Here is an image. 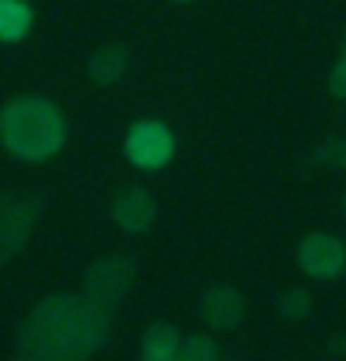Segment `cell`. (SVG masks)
<instances>
[{
  "mask_svg": "<svg viewBox=\"0 0 346 361\" xmlns=\"http://www.w3.org/2000/svg\"><path fill=\"white\" fill-rule=\"evenodd\" d=\"M109 339V310L86 294H52L23 320L16 346L34 361H86Z\"/></svg>",
  "mask_w": 346,
  "mask_h": 361,
  "instance_id": "1",
  "label": "cell"
},
{
  "mask_svg": "<svg viewBox=\"0 0 346 361\" xmlns=\"http://www.w3.org/2000/svg\"><path fill=\"white\" fill-rule=\"evenodd\" d=\"M0 145L23 164H45L68 145V116L42 93H23L0 109Z\"/></svg>",
  "mask_w": 346,
  "mask_h": 361,
  "instance_id": "2",
  "label": "cell"
},
{
  "mask_svg": "<svg viewBox=\"0 0 346 361\" xmlns=\"http://www.w3.org/2000/svg\"><path fill=\"white\" fill-rule=\"evenodd\" d=\"M123 153L142 171H161L175 157V135H171V127L161 123V119H138L123 138Z\"/></svg>",
  "mask_w": 346,
  "mask_h": 361,
  "instance_id": "3",
  "label": "cell"
},
{
  "mask_svg": "<svg viewBox=\"0 0 346 361\" xmlns=\"http://www.w3.org/2000/svg\"><path fill=\"white\" fill-rule=\"evenodd\" d=\"M135 272H138L135 261L123 257V253H109V257L93 261L86 272V298L112 313L123 302V294L135 287Z\"/></svg>",
  "mask_w": 346,
  "mask_h": 361,
  "instance_id": "4",
  "label": "cell"
},
{
  "mask_svg": "<svg viewBox=\"0 0 346 361\" xmlns=\"http://www.w3.org/2000/svg\"><path fill=\"white\" fill-rule=\"evenodd\" d=\"M298 269L309 279H339L346 272V246L328 231H309L298 243Z\"/></svg>",
  "mask_w": 346,
  "mask_h": 361,
  "instance_id": "5",
  "label": "cell"
},
{
  "mask_svg": "<svg viewBox=\"0 0 346 361\" xmlns=\"http://www.w3.org/2000/svg\"><path fill=\"white\" fill-rule=\"evenodd\" d=\"M37 216H42L37 197H8V205L0 209V264H8L26 246Z\"/></svg>",
  "mask_w": 346,
  "mask_h": 361,
  "instance_id": "6",
  "label": "cell"
},
{
  "mask_svg": "<svg viewBox=\"0 0 346 361\" xmlns=\"http://www.w3.org/2000/svg\"><path fill=\"white\" fill-rule=\"evenodd\" d=\"M112 220L127 235H145L156 224V202L145 186H123L112 197Z\"/></svg>",
  "mask_w": 346,
  "mask_h": 361,
  "instance_id": "7",
  "label": "cell"
},
{
  "mask_svg": "<svg viewBox=\"0 0 346 361\" xmlns=\"http://www.w3.org/2000/svg\"><path fill=\"white\" fill-rule=\"evenodd\" d=\"M242 317H246L242 290L220 283V287H209L202 294V320L212 331H235L238 324H242Z\"/></svg>",
  "mask_w": 346,
  "mask_h": 361,
  "instance_id": "8",
  "label": "cell"
},
{
  "mask_svg": "<svg viewBox=\"0 0 346 361\" xmlns=\"http://www.w3.org/2000/svg\"><path fill=\"white\" fill-rule=\"evenodd\" d=\"M127 68H130V49L119 45V42L101 45V49L89 56V63H86V71H89V78H93L97 86H116L119 78L127 75Z\"/></svg>",
  "mask_w": 346,
  "mask_h": 361,
  "instance_id": "9",
  "label": "cell"
},
{
  "mask_svg": "<svg viewBox=\"0 0 346 361\" xmlns=\"http://www.w3.org/2000/svg\"><path fill=\"white\" fill-rule=\"evenodd\" d=\"M34 30V8L26 0H0V42L16 45Z\"/></svg>",
  "mask_w": 346,
  "mask_h": 361,
  "instance_id": "10",
  "label": "cell"
},
{
  "mask_svg": "<svg viewBox=\"0 0 346 361\" xmlns=\"http://www.w3.org/2000/svg\"><path fill=\"white\" fill-rule=\"evenodd\" d=\"M171 354H183V336L175 324H149L142 336V357H171Z\"/></svg>",
  "mask_w": 346,
  "mask_h": 361,
  "instance_id": "11",
  "label": "cell"
},
{
  "mask_svg": "<svg viewBox=\"0 0 346 361\" xmlns=\"http://www.w3.org/2000/svg\"><path fill=\"white\" fill-rule=\"evenodd\" d=\"M276 310H279L283 320H305L313 313V298H309V290H305V287H287L276 298Z\"/></svg>",
  "mask_w": 346,
  "mask_h": 361,
  "instance_id": "12",
  "label": "cell"
},
{
  "mask_svg": "<svg viewBox=\"0 0 346 361\" xmlns=\"http://www.w3.org/2000/svg\"><path fill=\"white\" fill-rule=\"evenodd\" d=\"M216 339L212 336H183V357L186 361H216Z\"/></svg>",
  "mask_w": 346,
  "mask_h": 361,
  "instance_id": "13",
  "label": "cell"
},
{
  "mask_svg": "<svg viewBox=\"0 0 346 361\" xmlns=\"http://www.w3.org/2000/svg\"><path fill=\"white\" fill-rule=\"evenodd\" d=\"M313 164H324V168H346V138H335L321 145V149L313 153Z\"/></svg>",
  "mask_w": 346,
  "mask_h": 361,
  "instance_id": "14",
  "label": "cell"
},
{
  "mask_svg": "<svg viewBox=\"0 0 346 361\" xmlns=\"http://www.w3.org/2000/svg\"><path fill=\"white\" fill-rule=\"evenodd\" d=\"M328 90L335 101H346V42H342V52L339 60L331 63V75H328Z\"/></svg>",
  "mask_w": 346,
  "mask_h": 361,
  "instance_id": "15",
  "label": "cell"
},
{
  "mask_svg": "<svg viewBox=\"0 0 346 361\" xmlns=\"http://www.w3.org/2000/svg\"><path fill=\"white\" fill-rule=\"evenodd\" d=\"M142 361H186L183 354H171V357H142Z\"/></svg>",
  "mask_w": 346,
  "mask_h": 361,
  "instance_id": "16",
  "label": "cell"
},
{
  "mask_svg": "<svg viewBox=\"0 0 346 361\" xmlns=\"http://www.w3.org/2000/svg\"><path fill=\"white\" fill-rule=\"evenodd\" d=\"M4 205H8V197H4V194H0V209H4Z\"/></svg>",
  "mask_w": 346,
  "mask_h": 361,
  "instance_id": "17",
  "label": "cell"
},
{
  "mask_svg": "<svg viewBox=\"0 0 346 361\" xmlns=\"http://www.w3.org/2000/svg\"><path fill=\"white\" fill-rule=\"evenodd\" d=\"M16 361H34V357H26V354H19V357H16Z\"/></svg>",
  "mask_w": 346,
  "mask_h": 361,
  "instance_id": "18",
  "label": "cell"
},
{
  "mask_svg": "<svg viewBox=\"0 0 346 361\" xmlns=\"http://www.w3.org/2000/svg\"><path fill=\"white\" fill-rule=\"evenodd\" d=\"M339 205H342V212H346V194H342V202H339Z\"/></svg>",
  "mask_w": 346,
  "mask_h": 361,
  "instance_id": "19",
  "label": "cell"
},
{
  "mask_svg": "<svg viewBox=\"0 0 346 361\" xmlns=\"http://www.w3.org/2000/svg\"><path fill=\"white\" fill-rule=\"evenodd\" d=\"M175 4H186V0H175Z\"/></svg>",
  "mask_w": 346,
  "mask_h": 361,
  "instance_id": "20",
  "label": "cell"
}]
</instances>
